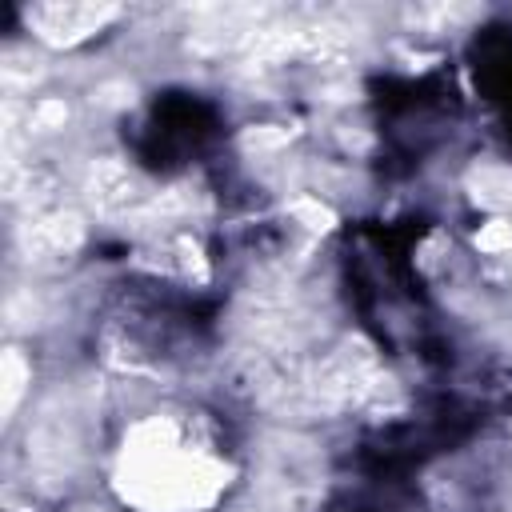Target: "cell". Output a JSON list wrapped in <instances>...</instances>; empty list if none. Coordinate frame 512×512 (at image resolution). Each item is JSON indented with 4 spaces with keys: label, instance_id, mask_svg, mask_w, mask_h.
Wrapping results in <instances>:
<instances>
[]
</instances>
